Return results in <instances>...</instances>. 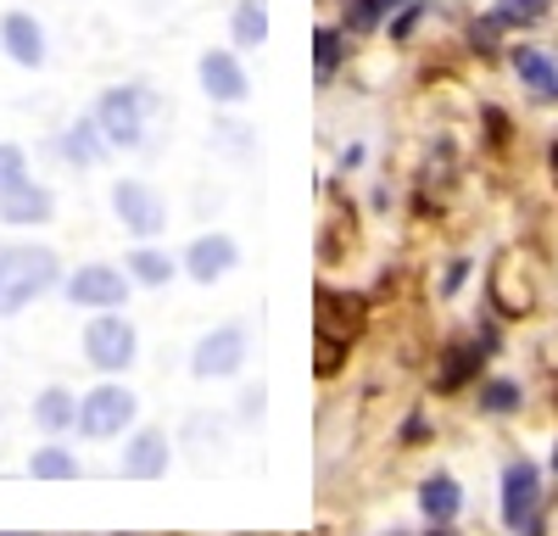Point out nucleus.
Returning a JSON list of instances; mask_svg holds the SVG:
<instances>
[{
  "instance_id": "393cba45",
  "label": "nucleus",
  "mask_w": 558,
  "mask_h": 536,
  "mask_svg": "<svg viewBox=\"0 0 558 536\" xmlns=\"http://www.w3.org/2000/svg\"><path fill=\"white\" fill-rule=\"evenodd\" d=\"M23 179H34V173H28V151H23V146H12V141H0V196L17 191Z\"/></svg>"
},
{
  "instance_id": "aec40b11",
  "label": "nucleus",
  "mask_w": 558,
  "mask_h": 536,
  "mask_svg": "<svg viewBox=\"0 0 558 536\" xmlns=\"http://www.w3.org/2000/svg\"><path fill=\"white\" fill-rule=\"evenodd\" d=\"M123 268H129L134 285H168V280L179 275V263H173L168 252H157V246H134V252L123 257Z\"/></svg>"
},
{
  "instance_id": "f704fd0d",
  "label": "nucleus",
  "mask_w": 558,
  "mask_h": 536,
  "mask_svg": "<svg viewBox=\"0 0 558 536\" xmlns=\"http://www.w3.org/2000/svg\"><path fill=\"white\" fill-rule=\"evenodd\" d=\"M553 470H558V447H553Z\"/></svg>"
},
{
  "instance_id": "bb28decb",
  "label": "nucleus",
  "mask_w": 558,
  "mask_h": 536,
  "mask_svg": "<svg viewBox=\"0 0 558 536\" xmlns=\"http://www.w3.org/2000/svg\"><path fill=\"white\" fill-rule=\"evenodd\" d=\"M542 12H547V0H497V7H492L497 28H520V23H536Z\"/></svg>"
},
{
  "instance_id": "f3484780",
  "label": "nucleus",
  "mask_w": 558,
  "mask_h": 536,
  "mask_svg": "<svg viewBox=\"0 0 558 536\" xmlns=\"http://www.w3.org/2000/svg\"><path fill=\"white\" fill-rule=\"evenodd\" d=\"M514 73L531 84V96L558 101V57L536 51V45H520V51H514Z\"/></svg>"
},
{
  "instance_id": "1a4fd4ad",
  "label": "nucleus",
  "mask_w": 558,
  "mask_h": 536,
  "mask_svg": "<svg viewBox=\"0 0 558 536\" xmlns=\"http://www.w3.org/2000/svg\"><path fill=\"white\" fill-rule=\"evenodd\" d=\"M196 78H202V89H207V101H218V107H241V101L252 96V78H246V68H241L235 45H229V51H202Z\"/></svg>"
},
{
  "instance_id": "473e14b6",
  "label": "nucleus",
  "mask_w": 558,
  "mask_h": 536,
  "mask_svg": "<svg viewBox=\"0 0 558 536\" xmlns=\"http://www.w3.org/2000/svg\"><path fill=\"white\" fill-rule=\"evenodd\" d=\"M0 313H7V246H0Z\"/></svg>"
},
{
  "instance_id": "f257e3e1",
  "label": "nucleus",
  "mask_w": 558,
  "mask_h": 536,
  "mask_svg": "<svg viewBox=\"0 0 558 536\" xmlns=\"http://www.w3.org/2000/svg\"><path fill=\"white\" fill-rule=\"evenodd\" d=\"M151 112H162V96L151 84H112L107 96L96 101V123H101L112 151H140V146H146Z\"/></svg>"
},
{
  "instance_id": "2eb2a0df",
  "label": "nucleus",
  "mask_w": 558,
  "mask_h": 536,
  "mask_svg": "<svg viewBox=\"0 0 558 536\" xmlns=\"http://www.w3.org/2000/svg\"><path fill=\"white\" fill-rule=\"evenodd\" d=\"M34 425H39L45 436L78 430V397H73L68 386H45V391L34 397Z\"/></svg>"
},
{
  "instance_id": "6e6552de",
  "label": "nucleus",
  "mask_w": 558,
  "mask_h": 536,
  "mask_svg": "<svg viewBox=\"0 0 558 536\" xmlns=\"http://www.w3.org/2000/svg\"><path fill=\"white\" fill-rule=\"evenodd\" d=\"M129 268H112V263H84L68 275V302L73 307H123L129 302Z\"/></svg>"
},
{
  "instance_id": "c85d7f7f",
  "label": "nucleus",
  "mask_w": 558,
  "mask_h": 536,
  "mask_svg": "<svg viewBox=\"0 0 558 536\" xmlns=\"http://www.w3.org/2000/svg\"><path fill=\"white\" fill-rule=\"evenodd\" d=\"M263 397H268L263 386H246V391H241V419H246V425L263 419Z\"/></svg>"
},
{
  "instance_id": "20e7f679",
  "label": "nucleus",
  "mask_w": 558,
  "mask_h": 536,
  "mask_svg": "<svg viewBox=\"0 0 558 536\" xmlns=\"http://www.w3.org/2000/svg\"><path fill=\"white\" fill-rule=\"evenodd\" d=\"M84 357L101 375H123L140 357V336H134V325L123 319L118 307H96V319L84 325Z\"/></svg>"
},
{
  "instance_id": "4be33fe9",
  "label": "nucleus",
  "mask_w": 558,
  "mask_h": 536,
  "mask_svg": "<svg viewBox=\"0 0 558 536\" xmlns=\"http://www.w3.org/2000/svg\"><path fill=\"white\" fill-rule=\"evenodd\" d=\"M514 275H520V257H502L497 275H492V302L502 313H531V285H520Z\"/></svg>"
},
{
  "instance_id": "39448f33",
  "label": "nucleus",
  "mask_w": 558,
  "mask_h": 536,
  "mask_svg": "<svg viewBox=\"0 0 558 536\" xmlns=\"http://www.w3.org/2000/svg\"><path fill=\"white\" fill-rule=\"evenodd\" d=\"M112 212H118L123 230L140 235V241H157L168 230V202H162L157 185H146V179H118L112 185Z\"/></svg>"
},
{
  "instance_id": "f8f14e48",
  "label": "nucleus",
  "mask_w": 558,
  "mask_h": 536,
  "mask_svg": "<svg viewBox=\"0 0 558 536\" xmlns=\"http://www.w3.org/2000/svg\"><path fill=\"white\" fill-rule=\"evenodd\" d=\"M0 51H7L17 68H45V57H51V45H45V23L34 12H0Z\"/></svg>"
},
{
  "instance_id": "4468645a",
  "label": "nucleus",
  "mask_w": 558,
  "mask_h": 536,
  "mask_svg": "<svg viewBox=\"0 0 558 536\" xmlns=\"http://www.w3.org/2000/svg\"><path fill=\"white\" fill-rule=\"evenodd\" d=\"M51 218H57V191L51 185L23 179L17 191L0 196V223H12V230H23V223H51Z\"/></svg>"
},
{
  "instance_id": "5701e85b",
  "label": "nucleus",
  "mask_w": 558,
  "mask_h": 536,
  "mask_svg": "<svg viewBox=\"0 0 558 536\" xmlns=\"http://www.w3.org/2000/svg\"><path fill=\"white\" fill-rule=\"evenodd\" d=\"M347 62V28H318L313 34V78L318 84H330Z\"/></svg>"
},
{
  "instance_id": "cd10ccee",
  "label": "nucleus",
  "mask_w": 558,
  "mask_h": 536,
  "mask_svg": "<svg viewBox=\"0 0 558 536\" xmlns=\"http://www.w3.org/2000/svg\"><path fill=\"white\" fill-rule=\"evenodd\" d=\"M213 141H218L223 151L246 157V151H252V129H246V123H213Z\"/></svg>"
},
{
  "instance_id": "7ed1b4c3",
  "label": "nucleus",
  "mask_w": 558,
  "mask_h": 536,
  "mask_svg": "<svg viewBox=\"0 0 558 536\" xmlns=\"http://www.w3.org/2000/svg\"><path fill=\"white\" fill-rule=\"evenodd\" d=\"M62 280V257L51 246H7V313H23Z\"/></svg>"
},
{
  "instance_id": "0eeeda50",
  "label": "nucleus",
  "mask_w": 558,
  "mask_h": 536,
  "mask_svg": "<svg viewBox=\"0 0 558 536\" xmlns=\"http://www.w3.org/2000/svg\"><path fill=\"white\" fill-rule=\"evenodd\" d=\"M246 364V330L241 325H218L191 346V375L196 380H229Z\"/></svg>"
},
{
  "instance_id": "f03ea898",
  "label": "nucleus",
  "mask_w": 558,
  "mask_h": 536,
  "mask_svg": "<svg viewBox=\"0 0 558 536\" xmlns=\"http://www.w3.org/2000/svg\"><path fill=\"white\" fill-rule=\"evenodd\" d=\"M140 414V397L118 380H101L96 391H78V436L84 441H118Z\"/></svg>"
},
{
  "instance_id": "c756f323",
  "label": "nucleus",
  "mask_w": 558,
  "mask_h": 536,
  "mask_svg": "<svg viewBox=\"0 0 558 536\" xmlns=\"http://www.w3.org/2000/svg\"><path fill=\"white\" fill-rule=\"evenodd\" d=\"M418 17H425V7H402V12H397V23H391V39H408Z\"/></svg>"
},
{
  "instance_id": "9d476101",
  "label": "nucleus",
  "mask_w": 558,
  "mask_h": 536,
  "mask_svg": "<svg viewBox=\"0 0 558 536\" xmlns=\"http://www.w3.org/2000/svg\"><path fill=\"white\" fill-rule=\"evenodd\" d=\"M173 464V447H168V430L146 425V430H134L123 441V459H118V475L123 480H162Z\"/></svg>"
},
{
  "instance_id": "412c9836",
  "label": "nucleus",
  "mask_w": 558,
  "mask_h": 536,
  "mask_svg": "<svg viewBox=\"0 0 558 536\" xmlns=\"http://www.w3.org/2000/svg\"><path fill=\"white\" fill-rule=\"evenodd\" d=\"M486 357H492L486 341H463V346H452V352H447V369L436 375V391H458L463 380H470V375L486 364Z\"/></svg>"
},
{
  "instance_id": "6ab92c4d",
  "label": "nucleus",
  "mask_w": 558,
  "mask_h": 536,
  "mask_svg": "<svg viewBox=\"0 0 558 536\" xmlns=\"http://www.w3.org/2000/svg\"><path fill=\"white\" fill-rule=\"evenodd\" d=\"M229 39H235V51H257L268 39V7L263 0H235V12H229Z\"/></svg>"
},
{
  "instance_id": "ddd939ff",
  "label": "nucleus",
  "mask_w": 558,
  "mask_h": 536,
  "mask_svg": "<svg viewBox=\"0 0 558 536\" xmlns=\"http://www.w3.org/2000/svg\"><path fill=\"white\" fill-rule=\"evenodd\" d=\"M107 151H112V146H107V134H101L96 112L78 118V123H68V129L57 134V157H62L68 168H101Z\"/></svg>"
},
{
  "instance_id": "dca6fc26",
  "label": "nucleus",
  "mask_w": 558,
  "mask_h": 536,
  "mask_svg": "<svg viewBox=\"0 0 558 536\" xmlns=\"http://www.w3.org/2000/svg\"><path fill=\"white\" fill-rule=\"evenodd\" d=\"M463 509V486L452 475H425L418 480V514H425L430 525H452Z\"/></svg>"
},
{
  "instance_id": "a878e982",
  "label": "nucleus",
  "mask_w": 558,
  "mask_h": 536,
  "mask_svg": "<svg viewBox=\"0 0 558 536\" xmlns=\"http://www.w3.org/2000/svg\"><path fill=\"white\" fill-rule=\"evenodd\" d=\"M520 402H525V397H520L514 380H486V386H481V414H514Z\"/></svg>"
},
{
  "instance_id": "72a5a7b5",
  "label": "nucleus",
  "mask_w": 558,
  "mask_h": 536,
  "mask_svg": "<svg viewBox=\"0 0 558 536\" xmlns=\"http://www.w3.org/2000/svg\"><path fill=\"white\" fill-rule=\"evenodd\" d=\"M553 173H558V146H553Z\"/></svg>"
},
{
  "instance_id": "b1692460",
  "label": "nucleus",
  "mask_w": 558,
  "mask_h": 536,
  "mask_svg": "<svg viewBox=\"0 0 558 536\" xmlns=\"http://www.w3.org/2000/svg\"><path fill=\"white\" fill-rule=\"evenodd\" d=\"M397 7H402V0H347V7H341V28L347 34H375Z\"/></svg>"
},
{
  "instance_id": "9b49d317",
  "label": "nucleus",
  "mask_w": 558,
  "mask_h": 536,
  "mask_svg": "<svg viewBox=\"0 0 558 536\" xmlns=\"http://www.w3.org/2000/svg\"><path fill=\"white\" fill-rule=\"evenodd\" d=\"M235 263H241V246H235V235H223V230H213V235H196L191 246H184V257H179V268H184V275H191L196 285H213V280H223Z\"/></svg>"
},
{
  "instance_id": "2f4dec72",
  "label": "nucleus",
  "mask_w": 558,
  "mask_h": 536,
  "mask_svg": "<svg viewBox=\"0 0 558 536\" xmlns=\"http://www.w3.org/2000/svg\"><path fill=\"white\" fill-rule=\"evenodd\" d=\"M402 441H408V447H418V441H425V419H418V414L402 425Z\"/></svg>"
},
{
  "instance_id": "7c9ffc66",
  "label": "nucleus",
  "mask_w": 558,
  "mask_h": 536,
  "mask_svg": "<svg viewBox=\"0 0 558 536\" xmlns=\"http://www.w3.org/2000/svg\"><path fill=\"white\" fill-rule=\"evenodd\" d=\"M463 275H470V263H463V257H458V263H452V268H447V280H441V291H447V296H452V291H458V285H463Z\"/></svg>"
},
{
  "instance_id": "a211bd4d",
  "label": "nucleus",
  "mask_w": 558,
  "mask_h": 536,
  "mask_svg": "<svg viewBox=\"0 0 558 536\" xmlns=\"http://www.w3.org/2000/svg\"><path fill=\"white\" fill-rule=\"evenodd\" d=\"M28 475L34 480H78L84 464H78V453H68L62 441H39L34 453H28Z\"/></svg>"
},
{
  "instance_id": "423d86ee",
  "label": "nucleus",
  "mask_w": 558,
  "mask_h": 536,
  "mask_svg": "<svg viewBox=\"0 0 558 536\" xmlns=\"http://www.w3.org/2000/svg\"><path fill=\"white\" fill-rule=\"evenodd\" d=\"M542 514V470L531 459H508L502 470V525L508 531H536Z\"/></svg>"
}]
</instances>
